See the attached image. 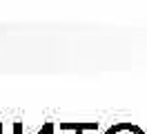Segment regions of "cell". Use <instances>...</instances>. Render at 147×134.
I'll return each mask as SVG.
<instances>
[{
  "mask_svg": "<svg viewBox=\"0 0 147 134\" xmlns=\"http://www.w3.org/2000/svg\"><path fill=\"white\" fill-rule=\"evenodd\" d=\"M105 134H145V132H143V127H138L136 123L123 121V123H114Z\"/></svg>",
  "mask_w": 147,
  "mask_h": 134,
  "instance_id": "obj_1",
  "label": "cell"
}]
</instances>
